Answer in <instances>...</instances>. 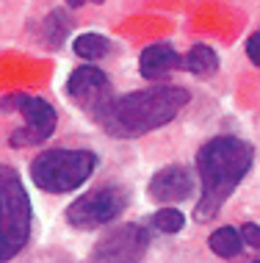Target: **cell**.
I'll use <instances>...</instances> for the list:
<instances>
[{
    "label": "cell",
    "mask_w": 260,
    "mask_h": 263,
    "mask_svg": "<svg viewBox=\"0 0 260 263\" xmlns=\"http://www.w3.org/2000/svg\"><path fill=\"white\" fill-rule=\"evenodd\" d=\"M188 100H191L188 89L164 83V86H150L122 97H111L97 111H91V117L111 136L136 139L169 125L188 105Z\"/></svg>",
    "instance_id": "1"
},
{
    "label": "cell",
    "mask_w": 260,
    "mask_h": 263,
    "mask_svg": "<svg viewBox=\"0 0 260 263\" xmlns=\"http://www.w3.org/2000/svg\"><path fill=\"white\" fill-rule=\"evenodd\" d=\"M255 163V147L238 136H213L196 153V175H199V200L194 219L210 222L219 216L224 202L233 197L241 180Z\"/></svg>",
    "instance_id": "2"
},
{
    "label": "cell",
    "mask_w": 260,
    "mask_h": 263,
    "mask_svg": "<svg viewBox=\"0 0 260 263\" xmlns=\"http://www.w3.org/2000/svg\"><path fill=\"white\" fill-rule=\"evenodd\" d=\"M31 197L23 177L9 163H0V263H9L25 250L31 238Z\"/></svg>",
    "instance_id": "3"
},
{
    "label": "cell",
    "mask_w": 260,
    "mask_h": 263,
    "mask_svg": "<svg viewBox=\"0 0 260 263\" xmlns=\"http://www.w3.org/2000/svg\"><path fill=\"white\" fill-rule=\"evenodd\" d=\"M94 169L97 155L91 150H45L33 158L31 177L47 194H67L81 189Z\"/></svg>",
    "instance_id": "4"
},
{
    "label": "cell",
    "mask_w": 260,
    "mask_h": 263,
    "mask_svg": "<svg viewBox=\"0 0 260 263\" xmlns=\"http://www.w3.org/2000/svg\"><path fill=\"white\" fill-rule=\"evenodd\" d=\"M0 108L3 111H19L25 119L23 127H17L9 136L11 147H36V144H42V141H47L53 136L55 122H58L55 108L45 100V97L23 95V91H19V95H6L3 100H0Z\"/></svg>",
    "instance_id": "5"
},
{
    "label": "cell",
    "mask_w": 260,
    "mask_h": 263,
    "mask_svg": "<svg viewBox=\"0 0 260 263\" xmlns=\"http://www.w3.org/2000/svg\"><path fill=\"white\" fill-rule=\"evenodd\" d=\"M130 194L119 183H103V186L86 191L67 208V222L78 230H91V227H103L128 208Z\"/></svg>",
    "instance_id": "6"
},
{
    "label": "cell",
    "mask_w": 260,
    "mask_h": 263,
    "mask_svg": "<svg viewBox=\"0 0 260 263\" xmlns=\"http://www.w3.org/2000/svg\"><path fill=\"white\" fill-rule=\"evenodd\" d=\"M150 247V233L142 224H119L94 244L89 263H142Z\"/></svg>",
    "instance_id": "7"
},
{
    "label": "cell",
    "mask_w": 260,
    "mask_h": 263,
    "mask_svg": "<svg viewBox=\"0 0 260 263\" xmlns=\"http://www.w3.org/2000/svg\"><path fill=\"white\" fill-rule=\"evenodd\" d=\"M67 95L75 103H81L89 114L97 111L105 100H111V83L108 75L97 67H78L72 69V75L67 78Z\"/></svg>",
    "instance_id": "8"
},
{
    "label": "cell",
    "mask_w": 260,
    "mask_h": 263,
    "mask_svg": "<svg viewBox=\"0 0 260 263\" xmlns=\"http://www.w3.org/2000/svg\"><path fill=\"white\" fill-rule=\"evenodd\" d=\"M191 189H194L191 172L174 163V166H164L161 172L152 175L147 194L155 202H183L186 197H191Z\"/></svg>",
    "instance_id": "9"
},
{
    "label": "cell",
    "mask_w": 260,
    "mask_h": 263,
    "mask_svg": "<svg viewBox=\"0 0 260 263\" xmlns=\"http://www.w3.org/2000/svg\"><path fill=\"white\" fill-rule=\"evenodd\" d=\"M177 67H183V59L169 42H155V45L144 47L142 59H138V72L147 81H158Z\"/></svg>",
    "instance_id": "10"
},
{
    "label": "cell",
    "mask_w": 260,
    "mask_h": 263,
    "mask_svg": "<svg viewBox=\"0 0 260 263\" xmlns=\"http://www.w3.org/2000/svg\"><path fill=\"white\" fill-rule=\"evenodd\" d=\"M183 67L196 78H210L219 69V55H216V50L208 45H194L191 50L186 53V59H183Z\"/></svg>",
    "instance_id": "11"
},
{
    "label": "cell",
    "mask_w": 260,
    "mask_h": 263,
    "mask_svg": "<svg viewBox=\"0 0 260 263\" xmlns=\"http://www.w3.org/2000/svg\"><path fill=\"white\" fill-rule=\"evenodd\" d=\"M208 247L219 255V258H235V255H241V250H244V241H241V233H238L235 227L224 224L219 230L210 233Z\"/></svg>",
    "instance_id": "12"
},
{
    "label": "cell",
    "mask_w": 260,
    "mask_h": 263,
    "mask_svg": "<svg viewBox=\"0 0 260 263\" xmlns=\"http://www.w3.org/2000/svg\"><path fill=\"white\" fill-rule=\"evenodd\" d=\"M69 28H72V20L67 17L61 9H55L50 17L42 23V42H45L47 47H61L69 33Z\"/></svg>",
    "instance_id": "13"
},
{
    "label": "cell",
    "mask_w": 260,
    "mask_h": 263,
    "mask_svg": "<svg viewBox=\"0 0 260 263\" xmlns=\"http://www.w3.org/2000/svg\"><path fill=\"white\" fill-rule=\"evenodd\" d=\"M75 53L81 55V59H86V61H97V59H105L111 50V42L103 36V33H97V31H86V33H81L78 39H75Z\"/></svg>",
    "instance_id": "14"
},
{
    "label": "cell",
    "mask_w": 260,
    "mask_h": 263,
    "mask_svg": "<svg viewBox=\"0 0 260 263\" xmlns=\"http://www.w3.org/2000/svg\"><path fill=\"white\" fill-rule=\"evenodd\" d=\"M183 224H186V219H183V211H177V208H161V211H155V216H152V227H155L158 233H164V236L180 233Z\"/></svg>",
    "instance_id": "15"
},
{
    "label": "cell",
    "mask_w": 260,
    "mask_h": 263,
    "mask_svg": "<svg viewBox=\"0 0 260 263\" xmlns=\"http://www.w3.org/2000/svg\"><path fill=\"white\" fill-rule=\"evenodd\" d=\"M238 233H241V241H244V244H249V247H255V250H260V227H257V224L249 222V224H244Z\"/></svg>",
    "instance_id": "16"
},
{
    "label": "cell",
    "mask_w": 260,
    "mask_h": 263,
    "mask_svg": "<svg viewBox=\"0 0 260 263\" xmlns=\"http://www.w3.org/2000/svg\"><path fill=\"white\" fill-rule=\"evenodd\" d=\"M247 55H249V61L255 64V67H260V28L252 33L249 42H247Z\"/></svg>",
    "instance_id": "17"
},
{
    "label": "cell",
    "mask_w": 260,
    "mask_h": 263,
    "mask_svg": "<svg viewBox=\"0 0 260 263\" xmlns=\"http://www.w3.org/2000/svg\"><path fill=\"white\" fill-rule=\"evenodd\" d=\"M83 3H89V0H67L69 9H78V6H83Z\"/></svg>",
    "instance_id": "18"
},
{
    "label": "cell",
    "mask_w": 260,
    "mask_h": 263,
    "mask_svg": "<svg viewBox=\"0 0 260 263\" xmlns=\"http://www.w3.org/2000/svg\"><path fill=\"white\" fill-rule=\"evenodd\" d=\"M255 263H260V258H257V260H255Z\"/></svg>",
    "instance_id": "19"
}]
</instances>
